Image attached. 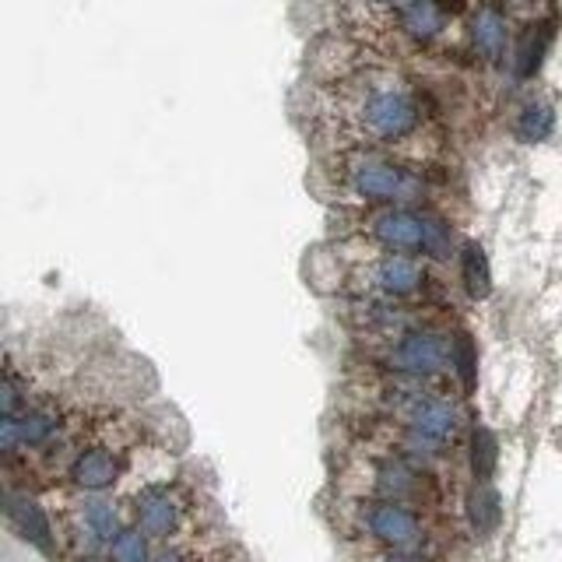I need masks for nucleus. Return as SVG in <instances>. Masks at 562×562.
<instances>
[{"label": "nucleus", "instance_id": "12", "mask_svg": "<svg viewBox=\"0 0 562 562\" xmlns=\"http://www.w3.org/2000/svg\"><path fill=\"white\" fill-rule=\"evenodd\" d=\"M4 513H8V524L15 527L29 545L53 555V524L36 499L25 496V492H8V496H4Z\"/></svg>", "mask_w": 562, "mask_h": 562}, {"label": "nucleus", "instance_id": "24", "mask_svg": "<svg viewBox=\"0 0 562 562\" xmlns=\"http://www.w3.org/2000/svg\"><path fill=\"white\" fill-rule=\"evenodd\" d=\"M29 408V390L15 376V366L4 369V383H0V418H18Z\"/></svg>", "mask_w": 562, "mask_h": 562}, {"label": "nucleus", "instance_id": "8", "mask_svg": "<svg viewBox=\"0 0 562 562\" xmlns=\"http://www.w3.org/2000/svg\"><path fill=\"white\" fill-rule=\"evenodd\" d=\"M355 478L362 482L355 499H390V503H404L418 510V506L429 503V496H433L429 471L411 464L408 457L394 454V450L362 457L355 464Z\"/></svg>", "mask_w": 562, "mask_h": 562}, {"label": "nucleus", "instance_id": "9", "mask_svg": "<svg viewBox=\"0 0 562 562\" xmlns=\"http://www.w3.org/2000/svg\"><path fill=\"white\" fill-rule=\"evenodd\" d=\"M345 317L355 331L366 334V341H387L422 327L418 306L394 303V299H376V296H352V306L345 310Z\"/></svg>", "mask_w": 562, "mask_h": 562}, {"label": "nucleus", "instance_id": "13", "mask_svg": "<svg viewBox=\"0 0 562 562\" xmlns=\"http://www.w3.org/2000/svg\"><path fill=\"white\" fill-rule=\"evenodd\" d=\"M506 39H510V29H506L503 11L496 4H482L471 15V43H475V50L485 60H499L506 53Z\"/></svg>", "mask_w": 562, "mask_h": 562}, {"label": "nucleus", "instance_id": "4", "mask_svg": "<svg viewBox=\"0 0 562 562\" xmlns=\"http://www.w3.org/2000/svg\"><path fill=\"white\" fill-rule=\"evenodd\" d=\"M376 404H380L383 415L394 418L397 426L433 436L447 447H454V440L461 436V408L440 390H429L422 380H404V376L383 380Z\"/></svg>", "mask_w": 562, "mask_h": 562}, {"label": "nucleus", "instance_id": "11", "mask_svg": "<svg viewBox=\"0 0 562 562\" xmlns=\"http://www.w3.org/2000/svg\"><path fill=\"white\" fill-rule=\"evenodd\" d=\"M120 454L106 443H92V447H81L78 454L67 464V478L78 492H88V496H102L109 492L116 482H120Z\"/></svg>", "mask_w": 562, "mask_h": 562}, {"label": "nucleus", "instance_id": "16", "mask_svg": "<svg viewBox=\"0 0 562 562\" xmlns=\"http://www.w3.org/2000/svg\"><path fill=\"white\" fill-rule=\"evenodd\" d=\"M78 520H81V531L88 534V541H92V545H102V548H109V541H113L116 534L123 531L116 506L109 503V499H102V496L85 499V506H81V513H78Z\"/></svg>", "mask_w": 562, "mask_h": 562}, {"label": "nucleus", "instance_id": "6", "mask_svg": "<svg viewBox=\"0 0 562 562\" xmlns=\"http://www.w3.org/2000/svg\"><path fill=\"white\" fill-rule=\"evenodd\" d=\"M366 345L376 366H383L390 376H404V380H436L454 359V338L433 327H415L408 334L366 341Z\"/></svg>", "mask_w": 562, "mask_h": 562}, {"label": "nucleus", "instance_id": "28", "mask_svg": "<svg viewBox=\"0 0 562 562\" xmlns=\"http://www.w3.org/2000/svg\"><path fill=\"white\" fill-rule=\"evenodd\" d=\"M78 562H92V559H78Z\"/></svg>", "mask_w": 562, "mask_h": 562}, {"label": "nucleus", "instance_id": "3", "mask_svg": "<svg viewBox=\"0 0 562 562\" xmlns=\"http://www.w3.org/2000/svg\"><path fill=\"white\" fill-rule=\"evenodd\" d=\"M355 236L369 239L383 253L447 260L454 253V229L440 215L422 208H373L355 215Z\"/></svg>", "mask_w": 562, "mask_h": 562}, {"label": "nucleus", "instance_id": "21", "mask_svg": "<svg viewBox=\"0 0 562 562\" xmlns=\"http://www.w3.org/2000/svg\"><path fill=\"white\" fill-rule=\"evenodd\" d=\"M148 534L141 531V527H123L120 534H116L113 541H109V562H148V552H152V548H148Z\"/></svg>", "mask_w": 562, "mask_h": 562}, {"label": "nucleus", "instance_id": "10", "mask_svg": "<svg viewBox=\"0 0 562 562\" xmlns=\"http://www.w3.org/2000/svg\"><path fill=\"white\" fill-rule=\"evenodd\" d=\"M187 520V499L173 485H145L134 496V524L152 541H173Z\"/></svg>", "mask_w": 562, "mask_h": 562}, {"label": "nucleus", "instance_id": "17", "mask_svg": "<svg viewBox=\"0 0 562 562\" xmlns=\"http://www.w3.org/2000/svg\"><path fill=\"white\" fill-rule=\"evenodd\" d=\"M461 281H464V292H468L475 303L489 299V292H492L489 257H485V250L475 239H464L461 243Z\"/></svg>", "mask_w": 562, "mask_h": 562}, {"label": "nucleus", "instance_id": "1", "mask_svg": "<svg viewBox=\"0 0 562 562\" xmlns=\"http://www.w3.org/2000/svg\"><path fill=\"white\" fill-rule=\"evenodd\" d=\"M327 116L352 148H404L426 134V113L415 88L390 71H359L327 99Z\"/></svg>", "mask_w": 562, "mask_h": 562}, {"label": "nucleus", "instance_id": "18", "mask_svg": "<svg viewBox=\"0 0 562 562\" xmlns=\"http://www.w3.org/2000/svg\"><path fill=\"white\" fill-rule=\"evenodd\" d=\"M468 520H471V531H475L478 538H489V534H496L499 520H503V503H499V492L492 489V485L478 482L475 489H471Z\"/></svg>", "mask_w": 562, "mask_h": 562}, {"label": "nucleus", "instance_id": "14", "mask_svg": "<svg viewBox=\"0 0 562 562\" xmlns=\"http://www.w3.org/2000/svg\"><path fill=\"white\" fill-rule=\"evenodd\" d=\"M401 29L415 43H433L447 29V11L440 8V0H408L401 8Z\"/></svg>", "mask_w": 562, "mask_h": 562}, {"label": "nucleus", "instance_id": "5", "mask_svg": "<svg viewBox=\"0 0 562 562\" xmlns=\"http://www.w3.org/2000/svg\"><path fill=\"white\" fill-rule=\"evenodd\" d=\"M348 289H352V296H376V299H394V303L422 306L426 299L436 296V281L418 257L373 250L359 264H352Z\"/></svg>", "mask_w": 562, "mask_h": 562}, {"label": "nucleus", "instance_id": "20", "mask_svg": "<svg viewBox=\"0 0 562 562\" xmlns=\"http://www.w3.org/2000/svg\"><path fill=\"white\" fill-rule=\"evenodd\" d=\"M499 461V443L492 436V429L475 426L471 429V471H475L478 482H489L492 471H496Z\"/></svg>", "mask_w": 562, "mask_h": 562}, {"label": "nucleus", "instance_id": "7", "mask_svg": "<svg viewBox=\"0 0 562 562\" xmlns=\"http://www.w3.org/2000/svg\"><path fill=\"white\" fill-rule=\"evenodd\" d=\"M352 520L373 545L383 552H429V527L415 506L390 503V499H355Z\"/></svg>", "mask_w": 562, "mask_h": 562}, {"label": "nucleus", "instance_id": "26", "mask_svg": "<svg viewBox=\"0 0 562 562\" xmlns=\"http://www.w3.org/2000/svg\"><path fill=\"white\" fill-rule=\"evenodd\" d=\"M155 562H190V559L180 552V548H166V552L155 555Z\"/></svg>", "mask_w": 562, "mask_h": 562}, {"label": "nucleus", "instance_id": "27", "mask_svg": "<svg viewBox=\"0 0 562 562\" xmlns=\"http://www.w3.org/2000/svg\"><path fill=\"white\" fill-rule=\"evenodd\" d=\"M373 4H380V8H404L408 0H373Z\"/></svg>", "mask_w": 562, "mask_h": 562}, {"label": "nucleus", "instance_id": "22", "mask_svg": "<svg viewBox=\"0 0 562 562\" xmlns=\"http://www.w3.org/2000/svg\"><path fill=\"white\" fill-rule=\"evenodd\" d=\"M450 366L457 369V376H461L464 390H475V380H478V348H475V341H471V334H464V331L454 334V359H450Z\"/></svg>", "mask_w": 562, "mask_h": 562}, {"label": "nucleus", "instance_id": "15", "mask_svg": "<svg viewBox=\"0 0 562 562\" xmlns=\"http://www.w3.org/2000/svg\"><path fill=\"white\" fill-rule=\"evenodd\" d=\"M60 411L50 408V404H32V408H25L22 415L15 418L18 426V440H22V447H50L53 440L60 436Z\"/></svg>", "mask_w": 562, "mask_h": 562}, {"label": "nucleus", "instance_id": "19", "mask_svg": "<svg viewBox=\"0 0 562 562\" xmlns=\"http://www.w3.org/2000/svg\"><path fill=\"white\" fill-rule=\"evenodd\" d=\"M552 127H555V109L548 106L545 99H531L517 113V123H513L517 137H520V141H527V145H538V141H545V137L552 134Z\"/></svg>", "mask_w": 562, "mask_h": 562}, {"label": "nucleus", "instance_id": "2", "mask_svg": "<svg viewBox=\"0 0 562 562\" xmlns=\"http://www.w3.org/2000/svg\"><path fill=\"white\" fill-rule=\"evenodd\" d=\"M331 183L352 204L373 208H418L429 197L426 176L408 162L390 159L376 148H341L331 159Z\"/></svg>", "mask_w": 562, "mask_h": 562}, {"label": "nucleus", "instance_id": "25", "mask_svg": "<svg viewBox=\"0 0 562 562\" xmlns=\"http://www.w3.org/2000/svg\"><path fill=\"white\" fill-rule=\"evenodd\" d=\"M369 562H426V559H422V555H411V552H383L380 548Z\"/></svg>", "mask_w": 562, "mask_h": 562}, {"label": "nucleus", "instance_id": "23", "mask_svg": "<svg viewBox=\"0 0 562 562\" xmlns=\"http://www.w3.org/2000/svg\"><path fill=\"white\" fill-rule=\"evenodd\" d=\"M548 39H552V29H548V25H538V29L524 36V43H520V57H517V74H520V78H531V74L538 71L541 57H545Z\"/></svg>", "mask_w": 562, "mask_h": 562}, {"label": "nucleus", "instance_id": "29", "mask_svg": "<svg viewBox=\"0 0 562 562\" xmlns=\"http://www.w3.org/2000/svg\"><path fill=\"white\" fill-rule=\"evenodd\" d=\"M218 562H232V559H218Z\"/></svg>", "mask_w": 562, "mask_h": 562}]
</instances>
